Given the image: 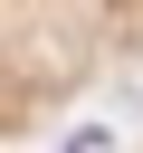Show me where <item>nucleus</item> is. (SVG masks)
<instances>
[{
    "instance_id": "1",
    "label": "nucleus",
    "mask_w": 143,
    "mask_h": 153,
    "mask_svg": "<svg viewBox=\"0 0 143 153\" xmlns=\"http://www.w3.org/2000/svg\"><path fill=\"white\" fill-rule=\"evenodd\" d=\"M143 76V10H0V143Z\"/></svg>"
},
{
    "instance_id": "2",
    "label": "nucleus",
    "mask_w": 143,
    "mask_h": 153,
    "mask_svg": "<svg viewBox=\"0 0 143 153\" xmlns=\"http://www.w3.org/2000/svg\"><path fill=\"white\" fill-rule=\"evenodd\" d=\"M114 153H143V134H133V143H114Z\"/></svg>"
}]
</instances>
